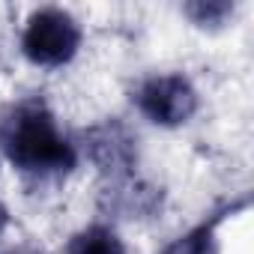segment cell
<instances>
[{
    "label": "cell",
    "mask_w": 254,
    "mask_h": 254,
    "mask_svg": "<svg viewBox=\"0 0 254 254\" xmlns=\"http://www.w3.org/2000/svg\"><path fill=\"white\" fill-rule=\"evenodd\" d=\"M0 150L27 177H63L75 171L78 150L63 132L42 99H24L0 120Z\"/></svg>",
    "instance_id": "obj_1"
},
{
    "label": "cell",
    "mask_w": 254,
    "mask_h": 254,
    "mask_svg": "<svg viewBox=\"0 0 254 254\" xmlns=\"http://www.w3.org/2000/svg\"><path fill=\"white\" fill-rule=\"evenodd\" d=\"M81 48V27L78 21L60 6H42L27 18L21 33V51L33 66H63Z\"/></svg>",
    "instance_id": "obj_2"
},
{
    "label": "cell",
    "mask_w": 254,
    "mask_h": 254,
    "mask_svg": "<svg viewBox=\"0 0 254 254\" xmlns=\"http://www.w3.org/2000/svg\"><path fill=\"white\" fill-rule=\"evenodd\" d=\"M135 102L141 108V114L156 123V126H183L194 117L197 111V90L194 84L180 75V72H168V75H153L147 78L138 93H135Z\"/></svg>",
    "instance_id": "obj_3"
},
{
    "label": "cell",
    "mask_w": 254,
    "mask_h": 254,
    "mask_svg": "<svg viewBox=\"0 0 254 254\" xmlns=\"http://www.w3.org/2000/svg\"><path fill=\"white\" fill-rule=\"evenodd\" d=\"M63 254H126V245L111 227L90 224V227H84L81 233H75L69 239Z\"/></svg>",
    "instance_id": "obj_4"
},
{
    "label": "cell",
    "mask_w": 254,
    "mask_h": 254,
    "mask_svg": "<svg viewBox=\"0 0 254 254\" xmlns=\"http://www.w3.org/2000/svg\"><path fill=\"white\" fill-rule=\"evenodd\" d=\"M224 215L215 212L209 221H200L197 227H191L189 233H183L180 239H174L162 254H218V239H215V227Z\"/></svg>",
    "instance_id": "obj_5"
},
{
    "label": "cell",
    "mask_w": 254,
    "mask_h": 254,
    "mask_svg": "<svg viewBox=\"0 0 254 254\" xmlns=\"http://www.w3.org/2000/svg\"><path fill=\"white\" fill-rule=\"evenodd\" d=\"M183 12L197 27H221L233 15V3L230 0H194V3L183 6Z\"/></svg>",
    "instance_id": "obj_6"
},
{
    "label": "cell",
    "mask_w": 254,
    "mask_h": 254,
    "mask_svg": "<svg viewBox=\"0 0 254 254\" xmlns=\"http://www.w3.org/2000/svg\"><path fill=\"white\" fill-rule=\"evenodd\" d=\"M6 224H9V212H6V206H3V200H0V236H3V230H6Z\"/></svg>",
    "instance_id": "obj_7"
}]
</instances>
